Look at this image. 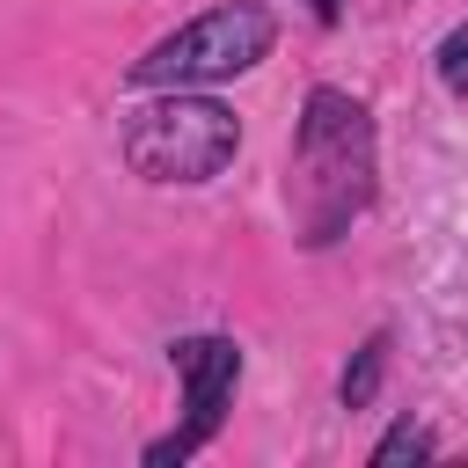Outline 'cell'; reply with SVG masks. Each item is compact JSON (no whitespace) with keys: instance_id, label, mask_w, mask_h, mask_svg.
<instances>
[{"instance_id":"1","label":"cell","mask_w":468,"mask_h":468,"mask_svg":"<svg viewBox=\"0 0 468 468\" xmlns=\"http://www.w3.org/2000/svg\"><path fill=\"white\" fill-rule=\"evenodd\" d=\"M373 117L366 102H351L344 88H314L300 102V132H292V168H285V205L307 249H329L336 234H351V219L373 205Z\"/></svg>"},{"instance_id":"2","label":"cell","mask_w":468,"mask_h":468,"mask_svg":"<svg viewBox=\"0 0 468 468\" xmlns=\"http://www.w3.org/2000/svg\"><path fill=\"white\" fill-rule=\"evenodd\" d=\"M234 154H241V124L212 95L161 88L154 102H139L124 117V161L146 183H212Z\"/></svg>"},{"instance_id":"3","label":"cell","mask_w":468,"mask_h":468,"mask_svg":"<svg viewBox=\"0 0 468 468\" xmlns=\"http://www.w3.org/2000/svg\"><path fill=\"white\" fill-rule=\"evenodd\" d=\"M271 37H278L271 7H256V0L212 7V15H197V22H183V29H168L161 44H146V51L132 58V88H205V80H234V73H249V66L271 51Z\"/></svg>"},{"instance_id":"4","label":"cell","mask_w":468,"mask_h":468,"mask_svg":"<svg viewBox=\"0 0 468 468\" xmlns=\"http://www.w3.org/2000/svg\"><path fill=\"white\" fill-rule=\"evenodd\" d=\"M168 358H176V373H183V424H176L168 439H154L146 461H190V453L219 431V417H227V402H234V380H241V351H234L227 336H183Z\"/></svg>"},{"instance_id":"5","label":"cell","mask_w":468,"mask_h":468,"mask_svg":"<svg viewBox=\"0 0 468 468\" xmlns=\"http://www.w3.org/2000/svg\"><path fill=\"white\" fill-rule=\"evenodd\" d=\"M380 358H388V336H366L358 366L344 373V402H351V410H366V402H373V388H380Z\"/></svg>"},{"instance_id":"6","label":"cell","mask_w":468,"mask_h":468,"mask_svg":"<svg viewBox=\"0 0 468 468\" xmlns=\"http://www.w3.org/2000/svg\"><path fill=\"white\" fill-rule=\"evenodd\" d=\"M395 461H431V431H417V424H395V431L373 446V468H395Z\"/></svg>"},{"instance_id":"7","label":"cell","mask_w":468,"mask_h":468,"mask_svg":"<svg viewBox=\"0 0 468 468\" xmlns=\"http://www.w3.org/2000/svg\"><path fill=\"white\" fill-rule=\"evenodd\" d=\"M439 80H446L453 95H468V29H453V37L439 44Z\"/></svg>"},{"instance_id":"8","label":"cell","mask_w":468,"mask_h":468,"mask_svg":"<svg viewBox=\"0 0 468 468\" xmlns=\"http://www.w3.org/2000/svg\"><path fill=\"white\" fill-rule=\"evenodd\" d=\"M307 7H314V22H336V7H344V0H307Z\"/></svg>"}]
</instances>
